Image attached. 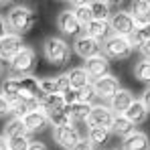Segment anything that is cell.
Listing matches in <instances>:
<instances>
[{
    "instance_id": "cell-1",
    "label": "cell",
    "mask_w": 150,
    "mask_h": 150,
    "mask_svg": "<svg viewBox=\"0 0 150 150\" xmlns=\"http://www.w3.org/2000/svg\"><path fill=\"white\" fill-rule=\"evenodd\" d=\"M37 23V14L33 8H28L25 4H14L8 14H6V25H8V33L23 37L26 33H30V28Z\"/></svg>"
},
{
    "instance_id": "cell-2",
    "label": "cell",
    "mask_w": 150,
    "mask_h": 150,
    "mask_svg": "<svg viewBox=\"0 0 150 150\" xmlns=\"http://www.w3.org/2000/svg\"><path fill=\"white\" fill-rule=\"evenodd\" d=\"M71 53H73L71 45L65 39H61V37H49L43 43V55H45V59L49 61L51 65H55V67L67 65L69 59H71Z\"/></svg>"
},
{
    "instance_id": "cell-3",
    "label": "cell",
    "mask_w": 150,
    "mask_h": 150,
    "mask_svg": "<svg viewBox=\"0 0 150 150\" xmlns=\"http://www.w3.org/2000/svg\"><path fill=\"white\" fill-rule=\"evenodd\" d=\"M35 69H37V53L30 47H25L10 61V75L14 77H28Z\"/></svg>"
},
{
    "instance_id": "cell-4",
    "label": "cell",
    "mask_w": 150,
    "mask_h": 150,
    "mask_svg": "<svg viewBox=\"0 0 150 150\" xmlns=\"http://www.w3.org/2000/svg\"><path fill=\"white\" fill-rule=\"evenodd\" d=\"M132 43L126 39V37H118V35H112L103 45H101V53L108 57V59H114V61H122L128 59L132 55Z\"/></svg>"
},
{
    "instance_id": "cell-5",
    "label": "cell",
    "mask_w": 150,
    "mask_h": 150,
    "mask_svg": "<svg viewBox=\"0 0 150 150\" xmlns=\"http://www.w3.org/2000/svg\"><path fill=\"white\" fill-rule=\"evenodd\" d=\"M110 26H112V33H114V35H118V37H126V39L138 28V25H136L134 18H132V14L126 12V10L112 12V16H110Z\"/></svg>"
},
{
    "instance_id": "cell-6",
    "label": "cell",
    "mask_w": 150,
    "mask_h": 150,
    "mask_svg": "<svg viewBox=\"0 0 150 150\" xmlns=\"http://www.w3.org/2000/svg\"><path fill=\"white\" fill-rule=\"evenodd\" d=\"M57 28H59L65 37H75V39L81 37V35L85 33L83 25L73 16L71 10H63V12L57 14Z\"/></svg>"
},
{
    "instance_id": "cell-7",
    "label": "cell",
    "mask_w": 150,
    "mask_h": 150,
    "mask_svg": "<svg viewBox=\"0 0 150 150\" xmlns=\"http://www.w3.org/2000/svg\"><path fill=\"white\" fill-rule=\"evenodd\" d=\"M114 118L116 114L108 108V105H91V112H89V118H87V126L89 128H105L110 130L112 124H114Z\"/></svg>"
},
{
    "instance_id": "cell-8",
    "label": "cell",
    "mask_w": 150,
    "mask_h": 150,
    "mask_svg": "<svg viewBox=\"0 0 150 150\" xmlns=\"http://www.w3.org/2000/svg\"><path fill=\"white\" fill-rule=\"evenodd\" d=\"M91 87H93V91H96V98H101V100H112V98L122 89L118 77H114L112 73L101 77V79H96V81L91 83Z\"/></svg>"
},
{
    "instance_id": "cell-9",
    "label": "cell",
    "mask_w": 150,
    "mask_h": 150,
    "mask_svg": "<svg viewBox=\"0 0 150 150\" xmlns=\"http://www.w3.org/2000/svg\"><path fill=\"white\" fill-rule=\"evenodd\" d=\"M25 47L26 45L23 43V37L8 33V35L0 41V61H8V63H10Z\"/></svg>"
},
{
    "instance_id": "cell-10",
    "label": "cell",
    "mask_w": 150,
    "mask_h": 150,
    "mask_svg": "<svg viewBox=\"0 0 150 150\" xmlns=\"http://www.w3.org/2000/svg\"><path fill=\"white\" fill-rule=\"evenodd\" d=\"M71 49H73V53H77L81 59H85V61H87V59H91V57L100 55V53H101V45L83 33L81 37H77V39L73 41Z\"/></svg>"
},
{
    "instance_id": "cell-11",
    "label": "cell",
    "mask_w": 150,
    "mask_h": 150,
    "mask_svg": "<svg viewBox=\"0 0 150 150\" xmlns=\"http://www.w3.org/2000/svg\"><path fill=\"white\" fill-rule=\"evenodd\" d=\"M53 140L57 146L65 150H71L81 140V134L75 126H65V128H53Z\"/></svg>"
},
{
    "instance_id": "cell-12",
    "label": "cell",
    "mask_w": 150,
    "mask_h": 150,
    "mask_svg": "<svg viewBox=\"0 0 150 150\" xmlns=\"http://www.w3.org/2000/svg\"><path fill=\"white\" fill-rule=\"evenodd\" d=\"M83 69L87 71V75H89L93 81H96V79H101V77L110 75V59H108L103 53H100V55L87 59L85 65H83Z\"/></svg>"
},
{
    "instance_id": "cell-13",
    "label": "cell",
    "mask_w": 150,
    "mask_h": 150,
    "mask_svg": "<svg viewBox=\"0 0 150 150\" xmlns=\"http://www.w3.org/2000/svg\"><path fill=\"white\" fill-rule=\"evenodd\" d=\"M25 128L28 130V134H41L47 130V126H51L49 116L43 112V110H35V112H28L25 118H21Z\"/></svg>"
},
{
    "instance_id": "cell-14",
    "label": "cell",
    "mask_w": 150,
    "mask_h": 150,
    "mask_svg": "<svg viewBox=\"0 0 150 150\" xmlns=\"http://www.w3.org/2000/svg\"><path fill=\"white\" fill-rule=\"evenodd\" d=\"M39 87L43 96H55V93H63L69 87V79L67 73L57 75V77H47V79H39Z\"/></svg>"
},
{
    "instance_id": "cell-15",
    "label": "cell",
    "mask_w": 150,
    "mask_h": 150,
    "mask_svg": "<svg viewBox=\"0 0 150 150\" xmlns=\"http://www.w3.org/2000/svg\"><path fill=\"white\" fill-rule=\"evenodd\" d=\"M85 35L91 37L93 41H98L100 45H103L114 33H112V26H110V21H91L89 25L85 26Z\"/></svg>"
},
{
    "instance_id": "cell-16",
    "label": "cell",
    "mask_w": 150,
    "mask_h": 150,
    "mask_svg": "<svg viewBox=\"0 0 150 150\" xmlns=\"http://www.w3.org/2000/svg\"><path fill=\"white\" fill-rule=\"evenodd\" d=\"M134 103V96L130 89H120L112 100H110V110L116 114V116H124L126 112L130 110V105Z\"/></svg>"
},
{
    "instance_id": "cell-17",
    "label": "cell",
    "mask_w": 150,
    "mask_h": 150,
    "mask_svg": "<svg viewBox=\"0 0 150 150\" xmlns=\"http://www.w3.org/2000/svg\"><path fill=\"white\" fill-rule=\"evenodd\" d=\"M122 150H150V140L148 136L140 130L132 132L122 140Z\"/></svg>"
},
{
    "instance_id": "cell-18",
    "label": "cell",
    "mask_w": 150,
    "mask_h": 150,
    "mask_svg": "<svg viewBox=\"0 0 150 150\" xmlns=\"http://www.w3.org/2000/svg\"><path fill=\"white\" fill-rule=\"evenodd\" d=\"M130 14H132L134 23H136L138 26L148 25V23H150V0H138V2H132Z\"/></svg>"
},
{
    "instance_id": "cell-19",
    "label": "cell",
    "mask_w": 150,
    "mask_h": 150,
    "mask_svg": "<svg viewBox=\"0 0 150 150\" xmlns=\"http://www.w3.org/2000/svg\"><path fill=\"white\" fill-rule=\"evenodd\" d=\"M67 79H69V87L71 89H85L91 85V77L83 67H73L67 71Z\"/></svg>"
},
{
    "instance_id": "cell-20",
    "label": "cell",
    "mask_w": 150,
    "mask_h": 150,
    "mask_svg": "<svg viewBox=\"0 0 150 150\" xmlns=\"http://www.w3.org/2000/svg\"><path fill=\"white\" fill-rule=\"evenodd\" d=\"M126 118L132 122L134 126H138V124H144L146 122V118H148V112H146V108L142 105V101L140 100H134V103L130 105V110L124 114Z\"/></svg>"
},
{
    "instance_id": "cell-21",
    "label": "cell",
    "mask_w": 150,
    "mask_h": 150,
    "mask_svg": "<svg viewBox=\"0 0 150 150\" xmlns=\"http://www.w3.org/2000/svg\"><path fill=\"white\" fill-rule=\"evenodd\" d=\"M21 136H30L28 130L25 128V124H23V120H21V118L8 120L6 126H4V138L10 140V138H21Z\"/></svg>"
},
{
    "instance_id": "cell-22",
    "label": "cell",
    "mask_w": 150,
    "mask_h": 150,
    "mask_svg": "<svg viewBox=\"0 0 150 150\" xmlns=\"http://www.w3.org/2000/svg\"><path fill=\"white\" fill-rule=\"evenodd\" d=\"M110 132H114L116 136L126 138V136H130L132 132H136V126L132 124L126 116H116V118H114V124L110 128Z\"/></svg>"
},
{
    "instance_id": "cell-23",
    "label": "cell",
    "mask_w": 150,
    "mask_h": 150,
    "mask_svg": "<svg viewBox=\"0 0 150 150\" xmlns=\"http://www.w3.org/2000/svg\"><path fill=\"white\" fill-rule=\"evenodd\" d=\"M71 12H73L75 18L83 25V28L93 21L91 10H89V2H73V4H71Z\"/></svg>"
},
{
    "instance_id": "cell-24",
    "label": "cell",
    "mask_w": 150,
    "mask_h": 150,
    "mask_svg": "<svg viewBox=\"0 0 150 150\" xmlns=\"http://www.w3.org/2000/svg\"><path fill=\"white\" fill-rule=\"evenodd\" d=\"M65 108V101L61 93H55V96H43L41 98V110L45 114H53L57 110H63Z\"/></svg>"
},
{
    "instance_id": "cell-25",
    "label": "cell",
    "mask_w": 150,
    "mask_h": 150,
    "mask_svg": "<svg viewBox=\"0 0 150 150\" xmlns=\"http://www.w3.org/2000/svg\"><path fill=\"white\" fill-rule=\"evenodd\" d=\"M89 10H91V16L93 21H110L112 16V4L110 2H89Z\"/></svg>"
},
{
    "instance_id": "cell-26",
    "label": "cell",
    "mask_w": 150,
    "mask_h": 150,
    "mask_svg": "<svg viewBox=\"0 0 150 150\" xmlns=\"http://www.w3.org/2000/svg\"><path fill=\"white\" fill-rule=\"evenodd\" d=\"M47 116H49L51 126H55V128H65V126H73V118H71V114H69L67 105H65L63 110H57V112H53V114H47Z\"/></svg>"
},
{
    "instance_id": "cell-27",
    "label": "cell",
    "mask_w": 150,
    "mask_h": 150,
    "mask_svg": "<svg viewBox=\"0 0 150 150\" xmlns=\"http://www.w3.org/2000/svg\"><path fill=\"white\" fill-rule=\"evenodd\" d=\"M110 134L112 132L105 128H89L87 130V142L91 146H103L110 142Z\"/></svg>"
},
{
    "instance_id": "cell-28",
    "label": "cell",
    "mask_w": 150,
    "mask_h": 150,
    "mask_svg": "<svg viewBox=\"0 0 150 150\" xmlns=\"http://www.w3.org/2000/svg\"><path fill=\"white\" fill-rule=\"evenodd\" d=\"M128 41L132 43V47H142L144 43H148L150 41V23L148 25H142V26H138L130 37H128Z\"/></svg>"
},
{
    "instance_id": "cell-29",
    "label": "cell",
    "mask_w": 150,
    "mask_h": 150,
    "mask_svg": "<svg viewBox=\"0 0 150 150\" xmlns=\"http://www.w3.org/2000/svg\"><path fill=\"white\" fill-rule=\"evenodd\" d=\"M67 110H69L73 122H87L91 105H87V103H73V105H67Z\"/></svg>"
},
{
    "instance_id": "cell-30",
    "label": "cell",
    "mask_w": 150,
    "mask_h": 150,
    "mask_svg": "<svg viewBox=\"0 0 150 150\" xmlns=\"http://www.w3.org/2000/svg\"><path fill=\"white\" fill-rule=\"evenodd\" d=\"M134 77L142 83H150V61L142 59L134 65Z\"/></svg>"
},
{
    "instance_id": "cell-31",
    "label": "cell",
    "mask_w": 150,
    "mask_h": 150,
    "mask_svg": "<svg viewBox=\"0 0 150 150\" xmlns=\"http://www.w3.org/2000/svg\"><path fill=\"white\" fill-rule=\"evenodd\" d=\"M30 136H21V138H10L8 140V150H28L30 146Z\"/></svg>"
},
{
    "instance_id": "cell-32",
    "label": "cell",
    "mask_w": 150,
    "mask_h": 150,
    "mask_svg": "<svg viewBox=\"0 0 150 150\" xmlns=\"http://www.w3.org/2000/svg\"><path fill=\"white\" fill-rule=\"evenodd\" d=\"M10 114H12V108H10L8 100H6L4 96H0V120H4V118L10 116Z\"/></svg>"
},
{
    "instance_id": "cell-33",
    "label": "cell",
    "mask_w": 150,
    "mask_h": 150,
    "mask_svg": "<svg viewBox=\"0 0 150 150\" xmlns=\"http://www.w3.org/2000/svg\"><path fill=\"white\" fill-rule=\"evenodd\" d=\"M71 150H93V146L87 142V138H81V140H79V142H77Z\"/></svg>"
},
{
    "instance_id": "cell-34",
    "label": "cell",
    "mask_w": 150,
    "mask_h": 150,
    "mask_svg": "<svg viewBox=\"0 0 150 150\" xmlns=\"http://www.w3.org/2000/svg\"><path fill=\"white\" fill-rule=\"evenodd\" d=\"M6 35H8V25H6V18L0 14V41H2Z\"/></svg>"
},
{
    "instance_id": "cell-35",
    "label": "cell",
    "mask_w": 150,
    "mask_h": 150,
    "mask_svg": "<svg viewBox=\"0 0 150 150\" xmlns=\"http://www.w3.org/2000/svg\"><path fill=\"white\" fill-rule=\"evenodd\" d=\"M140 101H142V105L146 108V112L150 114V89H146V91L142 93V98H140Z\"/></svg>"
},
{
    "instance_id": "cell-36",
    "label": "cell",
    "mask_w": 150,
    "mask_h": 150,
    "mask_svg": "<svg viewBox=\"0 0 150 150\" xmlns=\"http://www.w3.org/2000/svg\"><path fill=\"white\" fill-rule=\"evenodd\" d=\"M28 150H49V148H47L45 142H35V140H33L30 146H28Z\"/></svg>"
},
{
    "instance_id": "cell-37",
    "label": "cell",
    "mask_w": 150,
    "mask_h": 150,
    "mask_svg": "<svg viewBox=\"0 0 150 150\" xmlns=\"http://www.w3.org/2000/svg\"><path fill=\"white\" fill-rule=\"evenodd\" d=\"M140 53L144 55V59H146V61H150V41H148V43H144V45L140 47Z\"/></svg>"
},
{
    "instance_id": "cell-38",
    "label": "cell",
    "mask_w": 150,
    "mask_h": 150,
    "mask_svg": "<svg viewBox=\"0 0 150 150\" xmlns=\"http://www.w3.org/2000/svg\"><path fill=\"white\" fill-rule=\"evenodd\" d=\"M0 150H8V140L4 138V134H0Z\"/></svg>"
},
{
    "instance_id": "cell-39",
    "label": "cell",
    "mask_w": 150,
    "mask_h": 150,
    "mask_svg": "<svg viewBox=\"0 0 150 150\" xmlns=\"http://www.w3.org/2000/svg\"><path fill=\"white\" fill-rule=\"evenodd\" d=\"M4 77V61H0V79Z\"/></svg>"
},
{
    "instance_id": "cell-40",
    "label": "cell",
    "mask_w": 150,
    "mask_h": 150,
    "mask_svg": "<svg viewBox=\"0 0 150 150\" xmlns=\"http://www.w3.org/2000/svg\"><path fill=\"white\" fill-rule=\"evenodd\" d=\"M4 4H6V2H0V6H4Z\"/></svg>"
},
{
    "instance_id": "cell-41",
    "label": "cell",
    "mask_w": 150,
    "mask_h": 150,
    "mask_svg": "<svg viewBox=\"0 0 150 150\" xmlns=\"http://www.w3.org/2000/svg\"><path fill=\"white\" fill-rule=\"evenodd\" d=\"M116 150H118V148H116Z\"/></svg>"
}]
</instances>
